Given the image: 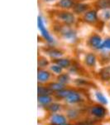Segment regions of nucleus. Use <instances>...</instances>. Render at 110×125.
<instances>
[{
    "label": "nucleus",
    "mask_w": 110,
    "mask_h": 125,
    "mask_svg": "<svg viewBox=\"0 0 110 125\" xmlns=\"http://www.w3.org/2000/svg\"><path fill=\"white\" fill-rule=\"evenodd\" d=\"M88 113L94 120H102L108 115V110L105 106L102 105L99 103L89 106L88 108Z\"/></svg>",
    "instance_id": "obj_1"
},
{
    "label": "nucleus",
    "mask_w": 110,
    "mask_h": 125,
    "mask_svg": "<svg viewBox=\"0 0 110 125\" xmlns=\"http://www.w3.org/2000/svg\"><path fill=\"white\" fill-rule=\"evenodd\" d=\"M63 102L67 106H77L84 102V98L79 91L74 89V88H71V91Z\"/></svg>",
    "instance_id": "obj_2"
},
{
    "label": "nucleus",
    "mask_w": 110,
    "mask_h": 125,
    "mask_svg": "<svg viewBox=\"0 0 110 125\" xmlns=\"http://www.w3.org/2000/svg\"><path fill=\"white\" fill-rule=\"evenodd\" d=\"M65 114L70 122H77L82 118V112L75 106H68L65 108Z\"/></svg>",
    "instance_id": "obj_3"
},
{
    "label": "nucleus",
    "mask_w": 110,
    "mask_h": 125,
    "mask_svg": "<svg viewBox=\"0 0 110 125\" xmlns=\"http://www.w3.org/2000/svg\"><path fill=\"white\" fill-rule=\"evenodd\" d=\"M67 122H69L68 118L65 114H62V113L49 114L47 118L48 125H61Z\"/></svg>",
    "instance_id": "obj_4"
},
{
    "label": "nucleus",
    "mask_w": 110,
    "mask_h": 125,
    "mask_svg": "<svg viewBox=\"0 0 110 125\" xmlns=\"http://www.w3.org/2000/svg\"><path fill=\"white\" fill-rule=\"evenodd\" d=\"M53 73L46 68H38L37 71V82L38 84H47L51 82Z\"/></svg>",
    "instance_id": "obj_5"
},
{
    "label": "nucleus",
    "mask_w": 110,
    "mask_h": 125,
    "mask_svg": "<svg viewBox=\"0 0 110 125\" xmlns=\"http://www.w3.org/2000/svg\"><path fill=\"white\" fill-rule=\"evenodd\" d=\"M37 24H38V29L39 31L41 32V36L44 38V39L49 43H55V40H54V38L51 35V33L48 32V30L46 28L45 24L43 23L42 18L41 16L38 17V21H37Z\"/></svg>",
    "instance_id": "obj_6"
},
{
    "label": "nucleus",
    "mask_w": 110,
    "mask_h": 125,
    "mask_svg": "<svg viewBox=\"0 0 110 125\" xmlns=\"http://www.w3.org/2000/svg\"><path fill=\"white\" fill-rule=\"evenodd\" d=\"M103 40L102 39L101 36L97 33L92 34L88 39V45L94 50H100V47L103 43Z\"/></svg>",
    "instance_id": "obj_7"
},
{
    "label": "nucleus",
    "mask_w": 110,
    "mask_h": 125,
    "mask_svg": "<svg viewBox=\"0 0 110 125\" xmlns=\"http://www.w3.org/2000/svg\"><path fill=\"white\" fill-rule=\"evenodd\" d=\"M58 18L61 20L62 23L67 25H71V24L75 23V18L74 13H71V12H68L66 10L62 11L58 14Z\"/></svg>",
    "instance_id": "obj_8"
},
{
    "label": "nucleus",
    "mask_w": 110,
    "mask_h": 125,
    "mask_svg": "<svg viewBox=\"0 0 110 125\" xmlns=\"http://www.w3.org/2000/svg\"><path fill=\"white\" fill-rule=\"evenodd\" d=\"M64 104L60 101H53L50 105H48L47 108H45L46 111L48 113V114H57V113H61L63 110H65Z\"/></svg>",
    "instance_id": "obj_9"
},
{
    "label": "nucleus",
    "mask_w": 110,
    "mask_h": 125,
    "mask_svg": "<svg viewBox=\"0 0 110 125\" xmlns=\"http://www.w3.org/2000/svg\"><path fill=\"white\" fill-rule=\"evenodd\" d=\"M53 94H45V95H38L37 97V103L38 105L41 108H46L48 105L51 104L53 101H55Z\"/></svg>",
    "instance_id": "obj_10"
},
{
    "label": "nucleus",
    "mask_w": 110,
    "mask_h": 125,
    "mask_svg": "<svg viewBox=\"0 0 110 125\" xmlns=\"http://www.w3.org/2000/svg\"><path fill=\"white\" fill-rule=\"evenodd\" d=\"M83 19L85 20V22L89 24H95L99 20L98 13L95 10H88L87 12L84 13Z\"/></svg>",
    "instance_id": "obj_11"
},
{
    "label": "nucleus",
    "mask_w": 110,
    "mask_h": 125,
    "mask_svg": "<svg viewBox=\"0 0 110 125\" xmlns=\"http://www.w3.org/2000/svg\"><path fill=\"white\" fill-rule=\"evenodd\" d=\"M99 78L101 82H110V66H105L99 71Z\"/></svg>",
    "instance_id": "obj_12"
},
{
    "label": "nucleus",
    "mask_w": 110,
    "mask_h": 125,
    "mask_svg": "<svg viewBox=\"0 0 110 125\" xmlns=\"http://www.w3.org/2000/svg\"><path fill=\"white\" fill-rule=\"evenodd\" d=\"M84 62L88 68H94L97 62V57L94 53H88L85 57Z\"/></svg>",
    "instance_id": "obj_13"
},
{
    "label": "nucleus",
    "mask_w": 110,
    "mask_h": 125,
    "mask_svg": "<svg viewBox=\"0 0 110 125\" xmlns=\"http://www.w3.org/2000/svg\"><path fill=\"white\" fill-rule=\"evenodd\" d=\"M53 62L57 63L58 65L61 66L63 69H69V68L72 66V62L70 58H56V59H54Z\"/></svg>",
    "instance_id": "obj_14"
},
{
    "label": "nucleus",
    "mask_w": 110,
    "mask_h": 125,
    "mask_svg": "<svg viewBox=\"0 0 110 125\" xmlns=\"http://www.w3.org/2000/svg\"><path fill=\"white\" fill-rule=\"evenodd\" d=\"M46 85L49 88V89L52 92L53 94H55L56 92L61 91L63 88H66V86L63 85L62 83H59L58 81H51V82H50L49 83L46 84Z\"/></svg>",
    "instance_id": "obj_15"
},
{
    "label": "nucleus",
    "mask_w": 110,
    "mask_h": 125,
    "mask_svg": "<svg viewBox=\"0 0 110 125\" xmlns=\"http://www.w3.org/2000/svg\"><path fill=\"white\" fill-rule=\"evenodd\" d=\"M88 10H89V5L86 3H75L73 7L74 13H77V14L85 13Z\"/></svg>",
    "instance_id": "obj_16"
},
{
    "label": "nucleus",
    "mask_w": 110,
    "mask_h": 125,
    "mask_svg": "<svg viewBox=\"0 0 110 125\" xmlns=\"http://www.w3.org/2000/svg\"><path fill=\"white\" fill-rule=\"evenodd\" d=\"M56 81H58L61 83H62L63 85L66 86L68 84L71 83V76H70L69 73H61L60 75L56 76Z\"/></svg>",
    "instance_id": "obj_17"
},
{
    "label": "nucleus",
    "mask_w": 110,
    "mask_h": 125,
    "mask_svg": "<svg viewBox=\"0 0 110 125\" xmlns=\"http://www.w3.org/2000/svg\"><path fill=\"white\" fill-rule=\"evenodd\" d=\"M75 3H74L73 0H59L57 2V6L59 8L62 9H73L74 5Z\"/></svg>",
    "instance_id": "obj_18"
},
{
    "label": "nucleus",
    "mask_w": 110,
    "mask_h": 125,
    "mask_svg": "<svg viewBox=\"0 0 110 125\" xmlns=\"http://www.w3.org/2000/svg\"><path fill=\"white\" fill-rule=\"evenodd\" d=\"M61 34H62L63 38L65 39L68 40H74L75 39V33L72 29H69V28H65L63 30H61Z\"/></svg>",
    "instance_id": "obj_19"
},
{
    "label": "nucleus",
    "mask_w": 110,
    "mask_h": 125,
    "mask_svg": "<svg viewBox=\"0 0 110 125\" xmlns=\"http://www.w3.org/2000/svg\"><path fill=\"white\" fill-rule=\"evenodd\" d=\"M94 98H95V99L97 100V102L99 103V104H102V105L106 106L108 104H109V101H108L107 98H106L104 96V94H103L101 91H95Z\"/></svg>",
    "instance_id": "obj_20"
},
{
    "label": "nucleus",
    "mask_w": 110,
    "mask_h": 125,
    "mask_svg": "<svg viewBox=\"0 0 110 125\" xmlns=\"http://www.w3.org/2000/svg\"><path fill=\"white\" fill-rule=\"evenodd\" d=\"M47 54L51 58H53V60H54V59H56V58L62 57L63 52L60 49H57V48H50L49 50H47Z\"/></svg>",
    "instance_id": "obj_21"
},
{
    "label": "nucleus",
    "mask_w": 110,
    "mask_h": 125,
    "mask_svg": "<svg viewBox=\"0 0 110 125\" xmlns=\"http://www.w3.org/2000/svg\"><path fill=\"white\" fill-rule=\"evenodd\" d=\"M49 70L53 73V75L58 76L61 73H62L64 69L61 67L60 65H58L57 63H55L53 62L52 64H50L49 65Z\"/></svg>",
    "instance_id": "obj_22"
},
{
    "label": "nucleus",
    "mask_w": 110,
    "mask_h": 125,
    "mask_svg": "<svg viewBox=\"0 0 110 125\" xmlns=\"http://www.w3.org/2000/svg\"><path fill=\"white\" fill-rule=\"evenodd\" d=\"M37 94L38 95H45V94H53L52 92L46 84H38L37 87Z\"/></svg>",
    "instance_id": "obj_23"
},
{
    "label": "nucleus",
    "mask_w": 110,
    "mask_h": 125,
    "mask_svg": "<svg viewBox=\"0 0 110 125\" xmlns=\"http://www.w3.org/2000/svg\"><path fill=\"white\" fill-rule=\"evenodd\" d=\"M98 6L101 9H110V0H99Z\"/></svg>",
    "instance_id": "obj_24"
},
{
    "label": "nucleus",
    "mask_w": 110,
    "mask_h": 125,
    "mask_svg": "<svg viewBox=\"0 0 110 125\" xmlns=\"http://www.w3.org/2000/svg\"><path fill=\"white\" fill-rule=\"evenodd\" d=\"M50 63L48 60L46 58L41 57L39 58L38 60V68H46L47 67H49Z\"/></svg>",
    "instance_id": "obj_25"
},
{
    "label": "nucleus",
    "mask_w": 110,
    "mask_h": 125,
    "mask_svg": "<svg viewBox=\"0 0 110 125\" xmlns=\"http://www.w3.org/2000/svg\"><path fill=\"white\" fill-rule=\"evenodd\" d=\"M100 50H103V51H110V37L107 38L103 41Z\"/></svg>",
    "instance_id": "obj_26"
},
{
    "label": "nucleus",
    "mask_w": 110,
    "mask_h": 125,
    "mask_svg": "<svg viewBox=\"0 0 110 125\" xmlns=\"http://www.w3.org/2000/svg\"><path fill=\"white\" fill-rule=\"evenodd\" d=\"M94 121H92V119H88V120L80 119L79 121L74 123V124H75V125H94Z\"/></svg>",
    "instance_id": "obj_27"
},
{
    "label": "nucleus",
    "mask_w": 110,
    "mask_h": 125,
    "mask_svg": "<svg viewBox=\"0 0 110 125\" xmlns=\"http://www.w3.org/2000/svg\"><path fill=\"white\" fill-rule=\"evenodd\" d=\"M61 125H75V124L74 123H72V122H67V123H65V124H61Z\"/></svg>",
    "instance_id": "obj_28"
},
{
    "label": "nucleus",
    "mask_w": 110,
    "mask_h": 125,
    "mask_svg": "<svg viewBox=\"0 0 110 125\" xmlns=\"http://www.w3.org/2000/svg\"><path fill=\"white\" fill-rule=\"evenodd\" d=\"M45 2H52V1H55V0H43Z\"/></svg>",
    "instance_id": "obj_29"
},
{
    "label": "nucleus",
    "mask_w": 110,
    "mask_h": 125,
    "mask_svg": "<svg viewBox=\"0 0 110 125\" xmlns=\"http://www.w3.org/2000/svg\"><path fill=\"white\" fill-rule=\"evenodd\" d=\"M109 94H110V88H109Z\"/></svg>",
    "instance_id": "obj_30"
},
{
    "label": "nucleus",
    "mask_w": 110,
    "mask_h": 125,
    "mask_svg": "<svg viewBox=\"0 0 110 125\" xmlns=\"http://www.w3.org/2000/svg\"><path fill=\"white\" fill-rule=\"evenodd\" d=\"M109 27H110V23H109Z\"/></svg>",
    "instance_id": "obj_31"
}]
</instances>
